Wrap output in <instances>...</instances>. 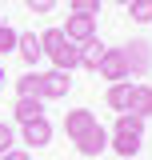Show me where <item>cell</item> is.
<instances>
[{
	"label": "cell",
	"instance_id": "6da1fadb",
	"mask_svg": "<svg viewBox=\"0 0 152 160\" xmlns=\"http://www.w3.org/2000/svg\"><path fill=\"white\" fill-rule=\"evenodd\" d=\"M100 76L104 80H128L132 76V68H128V56H124V48H108L104 52V60H100Z\"/></svg>",
	"mask_w": 152,
	"mask_h": 160
},
{
	"label": "cell",
	"instance_id": "7a4b0ae2",
	"mask_svg": "<svg viewBox=\"0 0 152 160\" xmlns=\"http://www.w3.org/2000/svg\"><path fill=\"white\" fill-rule=\"evenodd\" d=\"M68 88H72L68 72H60V68L40 72V100H60V96H68Z\"/></svg>",
	"mask_w": 152,
	"mask_h": 160
},
{
	"label": "cell",
	"instance_id": "3957f363",
	"mask_svg": "<svg viewBox=\"0 0 152 160\" xmlns=\"http://www.w3.org/2000/svg\"><path fill=\"white\" fill-rule=\"evenodd\" d=\"M20 140H24L28 148H48V144H52V124H48V116L20 124Z\"/></svg>",
	"mask_w": 152,
	"mask_h": 160
},
{
	"label": "cell",
	"instance_id": "277c9868",
	"mask_svg": "<svg viewBox=\"0 0 152 160\" xmlns=\"http://www.w3.org/2000/svg\"><path fill=\"white\" fill-rule=\"evenodd\" d=\"M96 128V116H92V108H72V112H68V116H64V136L72 140H80L84 136V132H92Z\"/></svg>",
	"mask_w": 152,
	"mask_h": 160
},
{
	"label": "cell",
	"instance_id": "5b68a950",
	"mask_svg": "<svg viewBox=\"0 0 152 160\" xmlns=\"http://www.w3.org/2000/svg\"><path fill=\"white\" fill-rule=\"evenodd\" d=\"M64 36L72 40V44H84V40H92V36H96V16H80V12H68Z\"/></svg>",
	"mask_w": 152,
	"mask_h": 160
},
{
	"label": "cell",
	"instance_id": "8992f818",
	"mask_svg": "<svg viewBox=\"0 0 152 160\" xmlns=\"http://www.w3.org/2000/svg\"><path fill=\"white\" fill-rule=\"evenodd\" d=\"M140 144H144V136H140V132H120V128H116L112 136H108V148H116V152H120V160H136Z\"/></svg>",
	"mask_w": 152,
	"mask_h": 160
},
{
	"label": "cell",
	"instance_id": "52a82bcc",
	"mask_svg": "<svg viewBox=\"0 0 152 160\" xmlns=\"http://www.w3.org/2000/svg\"><path fill=\"white\" fill-rule=\"evenodd\" d=\"M104 148H108V132H104L100 124H96L92 132H84V136L76 140V152H80V156H100Z\"/></svg>",
	"mask_w": 152,
	"mask_h": 160
},
{
	"label": "cell",
	"instance_id": "ba28073f",
	"mask_svg": "<svg viewBox=\"0 0 152 160\" xmlns=\"http://www.w3.org/2000/svg\"><path fill=\"white\" fill-rule=\"evenodd\" d=\"M124 56H128V68H132V72H148V68H152L148 40H132V44L124 48Z\"/></svg>",
	"mask_w": 152,
	"mask_h": 160
},
{
	"label": "cell",
	"instance_id": "9c48e42d",
	"mask_svg": "<svg viewBox=\"0 0 152 160\" xmlns=\"http://www.w3.org/2000/svg\"><path fill=\"white\" fill-rule=\"evenodd\" d=\"M12 116H16V124L40 120V116H44V100H36V96H16V108H12Z\"/></svg>",
	"mask_w": 152,
	"mask_h": 160
},
{
	"label": "cell",
	"instance_id": "30bf717a",
	"mask_svg": "<svg viewBox=\"0 0 152 160\" xmlns=\"http://www.w3.org/2000/svg\"><path fill=\"white\" fill-rule=\"evenodd\" d=\"M104 52H108V48H104L96 36H92V40H84V44H80V68L100 72V60H104Z\"/></svg>",
	"mask_w": 152,
	"mask_h": 160
},
{
	"label": "cell",
	"instance_id": "8fae6325",
	"mask_svg": "<svg viewBox=\"0 0 152 160\" xmlns=\"http://www.w3.org/2000/svg\"><path fill=\"white\" fill-rule=\"evenodd\" d=\"M128 112H136L140 120L152 116V84H132V104H128Z\"/></svg>",
	"mask_w": 152,
	"mask_h": 160
},
{
	"label": "cell",
	"instance_id": "7c38bea8",
	"mask_svg": "<svg viewBox=\"0 0 152 160\" xmlns=\"http://www.w3.org/2000/svg\"><path fill=\"white\" fill-rule=\"evenodd\" d=\"M104 100H108V108H116V112H128V104H132V80H116Z\"/></svg>",
	"mask_w": 152,
	"mask_h": 160
},
{
	"label": "cell",
	"instance_id": "4fadbf2b",
	"mask_svg": "<svg viewBox=\"0 0 152 160\" xmlns=\"http://www.w3.org/2000/svg\"><path fill=\"white\" fill-rule=\"evenodd\" d=\"M16 52H20V60H24V64H36V60L44 56V48H40L36 32H20V40H16Z\"/></svg>",
	"mask_w": 152,
	"mask_h": 160
},
{
	"label": "cell",
	"instance_id": "5bb4252c",
	"mask_svg": "<svg viewBox=\"0 0 152 160\" xmlns=\"http://www.w3.org/2000/svg\"><path fill=\"white\" fill-rule=\"evenodd\" d=\"M16 96H36L40 100V72H24L16 80Z\"/></svg>",
	"mask_w": 152,
	"mask_h": 160
},
{
	"label": "cell",
	"instance_id": "9a60e30c",
	"mask_svg": "<svg viewBox=\"0 0 152 160\" xmlns=\"http://www.w3.org/2000/svg\"><path fill=\"white\" fill-rule=\"evenodd\" d=\"M128 16L136 24H152V0H132L128 4Z\"/></svg>",
	"mask_w": 152,
	"mask_h": 160
},
{
	"label": "cell",
	"instance_id": "2e32d148",
	"mask_svg": "<svg viewBox=\"0 0 152 160\" xmlns=\"http://www.w3.org/2000/svg\"><path fill=\"white\" fill-rule=\"evenodd\" d=\"M116 128H120V132H140V136H144V120L136 116V112H120V116H116Z\"/></svg>",
	"mask_w": 152,
	"mask_h": 160
},
{
	"label": "cell",
	"instance_id": "e0dca14e",
	"mask_svg": "<svg viewBox=\"0 0 152 160\" xmlns=\"http://www.w3.org/2000/svg\"><path fill=\"white\" fill-rule=\"evenodd\" d=\"M16 40H20V32H16V28H8V24H0V56H8V52H16Z\"/></svg>",
	"mask_w": 152,
	"mask_h": 160
},
{
	"label": "cell",
	"instance_id": "ac0fdd59",
	"mask_svg": "<svg viewBox=\"0 0 152 160\" xmlns=\"http://www.w3.org/2000/svg\"><path fill=\"white\" fill-rule=\"evenodd\" d=\"M68 12H80V16H96V12H100V0H68Z\"/></svg>",
	"mask_w": 152,
	"mask_h": 160
},
{
	"label": "cell",
	"instance_id": "d6986e66",
	"mask_svg": "<svg viewBox=\"0 0 152 160\" xmlns=\"http://www.w3.org/2000/svg\"><path fill=\"white\" fill-rule=\"evenodd\" d=\"M12 144H16L12 124H4V120H0V156H4V152H12Z\"/></svg>",
	"mask_w": 152,
	"mask_h": 160
},
{
	"label": "cell",
	"instance_id": "ffe728a7",
	"mask_svg": "<svg viewBox=\"0 0 152 160\" xmlns=\"http://www.w3.org/2000/svg\"><path fill=\"white\" fill-rule=\"evenodd\" d=\"M24 4H28L36 16H44V12H52V8H56V0H24Z\"/></svg>",
	"mask_w": 152,
	"mask_h": 160
},
{
	"label": "cell",
	"instance_id": "44dd1931",
	"mask_svg": "<svg viewBox=\"0 0 152 160\" xmlns=\"http://www.w3.org/2000/svg\"><path fill=\"white\" fill-rule=\"evenodd\" d=\"M0 160H32V152H24V148H12V152H4Z\"/></svg>",
	"mask_w": 152,
	"mask_h": 160
},
{
	"label": "cell",
	"instance_id": "7402d4cb",
	"mask_svg": "<svg viewBox=\"0 0 152 160\" xmlns=\"http://www.w3.org/2000/svg\"><path fill=\"white\" fill-rule=\"evenodd\" d=\"M112 4H124V8H128V4H132V0H112Z\"/></svg>",
	"mask_w": 152,
	"mask_h": 160
},
{
	"label": "cell",
	"instance_id": "603a6c76",
	"mask_svg": "<svg viewBox=\"0 0 152 160\" xmlns=\"http://www.w3.org/2000/svg\"><path fill=\"white\" fill-rule=\"evenodd\" d=\"M0 84H4V68H0Z\"/></svg>",
	"mask_w": 152,
	"mask_h": 160
},
{
	"label": "cell",
	"instance_id": "cb8c5ba5",
	"mask_svg": "<svg viewBox=\"0 0 152 160\" xmlns=\"http://www.w3.org/2000/svg\"><path fill=\"white\" fill-rule=\"evenodd\" d=\"M0 24H4V20H0Z\"/></svg>",
	"mask_w": 152,
	"mask_h": 160
}]
</instances>
